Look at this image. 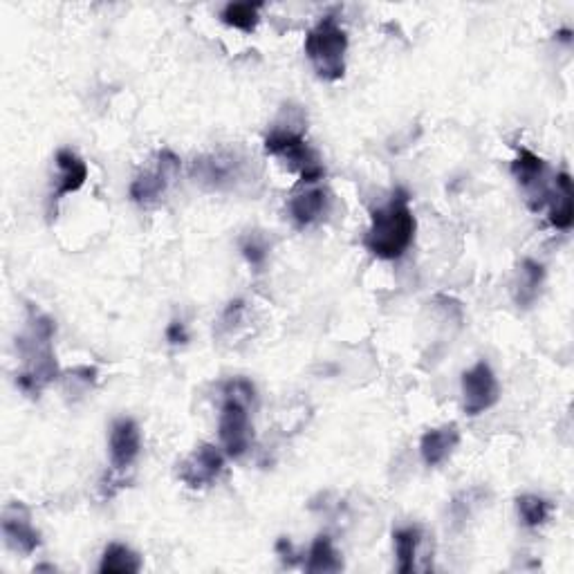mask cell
Wrapping results in <instances>:
<instances>
[{"label": "cell", "mask_w": 574, "mask_h": 574, "mask_svg": "<svg viewBox=\"0 0 574 574\" xmlns=\"http://www.w3.org/2000/svg\"><path fill=\"white\" fill-rule=\"evenodd\" d=\"M516 509H518V518L525 527H541L545 521L550 518L552 505L550 501H545L541 496L534 494H525L516 498Z\"/></svg>", "instance_id": "cell-22"}, {"label": "cell", "mask_w": 574, "mask_h": 574, "mask_svg": "<svg viewBox=\"0 0 574 574\" xmlns=\"http://www.w3.org/2000/svg\"><path fill=\"white\" fill-rule=\"evenodd\" d=\"M415 229H418V220L409 205V193L397 189L393 198L370 216L364 247L379 261H397L413 245Z\"/></svg>", "instance_id": "cell-1"}, {"label": "cell", "mask_w": 574, "mask_h": 574, "mask_svg": "<svg viewBox=\"0 0 574 574\" xmlns=\"http://www.w3.org/2000/svg\"><path fill=\"white\" fill-rule=\"evenodd\" d=\"M254 400V386L245 379H236L225 386V402L220 409L218 433L222 449L229 458L245 456L252 440V427H249L247 406Z\"/></svg>", "instance_id": "cell-4"}, {"label": "cell", "mask_w": 574, "mask_h": 574, "mask_svg": "<svg viewBox=\"0 0 574 574\" xmlns=\"http://www.w3.org/2000/svg\"><path fill=\"white\" fill-rule=\"evenodd\" d=\"M548 207H550L552 227L568 231L574 222V193H572V180L566 171L554 178V187H552Z\"/></svg>", "instance_id": "cell-16"}, {"label": "cell", "mask_w": 574, "mask_h": 574, "mask_svg": "<svg viewBox=\"0 0 574 574\" xmlns=\"http://www.w3.org/2000/svg\"><path fill=\"white\" fill-rule=\"evenodd\" d=\"M225 467V456L214 444H200L189 458L180 462L178 476L187 487L200 489L214 483Z\"/></svg>", "instance_id": "cell-10"}, {"label": "cell", "mask_w": 574, "mask_h": 574, "mask_svg": "<svg viewBox=\"0 0 574 574\" xmlns=\"http://www.w3.org/2000/svg\"><path fill=\"white\" fill-rule=\"evenodd\" d=\"M142 449V435L140 427L133 420L122 418L113 424L110 429V460H113L115 469H128L140 456Z\"/></svg>", "instance_id": "cell-12"}, {"label": "cell", "mask_w": 574, "mask_h": 574, "mask_svg": "<svg viewBox=\"0 0 574 574\" xmlns=\"http://www.w3.org/2000/svg\"><path fill=\"white\" fill-rule=\"evenodd\" d=\"M240 249H243V256L254 267H261L267 261V243L261 236L256 234L245 236L243 243H240Z\"/></svg>", "instance_id": "cell-23"}, {"label": "cell", "mask_w": 574, "mask_h": 574, "mask_svg": "<svg viewBox=\"0 0 574 574\" xmlns=\"http://www.w3.org/2000/svg\"><path fill=\"white\" fill-rule=\"evenodd\" d=\"M512 175L521 184L527 205H530L532 211L548 207L554 184L548 180V164H545L543 157L532 153L530 148H518L516 160L512 162Z\"/></svg>", "instance_id": "cell-7"}, {"label": "cell", "mask_w": 574, "mask_h": 574, "mask_svg": "<svg viewBox=\"0 0 574 574\" xmlns=\"http://www.w3.org/2000/svg\"><path fill=\"white\" fill-rule=\"evenodd\" d=\"M57 326L50 317L30 310L27 330L18 337V350L23 357V370L16 377V384L27 395H39L45 386L59 377V364L52 350V337Z\"/></svg>", "instance_id": "cell-2"}, {"label": "cell", "mask_w": 574, "mask_h": 574, "mask_svg": "<svg viewBox=\"0 0 574 574\" xmlns=\"http://www.w3.org/2000/svg\"><path fill=\"white\" fill-rule=\"evenodd\" d=\"M261 9V3H229L220 12V21L234 30L252 34L261 23Z\"/></svg>", "instance_id": "cell-20"}, {"label": "cell", "mask_w": 574, "mask_h": 574, "mask_svg": "<svg viewBox=\"0 0 574 574\" xmlns=\"http://www.w3.org/2000/svg\"><path fill=\"white\" fill-rule=\"evenodd\" d=\"M140 570H142L140 554L122 543H110L99 563L101 574H135Z\"/></svg>", "instance_id": "cell-18"}, {"label": "cell", "mask_w": 574, "mask_h": 574, "mask_svg": "<svg viewBox=\"0 0 574 574\" xmlns=\"http://www.w3.org/2000/svg\"><path fill=\"white\" fill-rule=\"evenodd\" d=\"M59 169V178H57V189L52 193V200L59 202L61 198L70 196V193H77L83 184L88 180V166L81 157L70 151V148H61L54 157Z\"/></svg>", "instance_id": "cell-13"}, {"label": "cell", "mask_w": 574, "mask_h": 574, "mask_svg": "<svg viewBox=\"0 0 574 574\" xmlns=\"http://www.w3.org/2000/svg\"><path fill=\"white\" fill-rule=\"evenodd\" d=\"M543 281H545V267L541 263L532 261V258H527V261L521 263L518 279L514 283V301L518 308H530L541 292Z\"/></svg>", "instance_id": "cell-17"}, {"label": "cell", "mask_w": 574, "mask_h": 574, "mask_svg": "<svg viewBox=\"0 0 574 574\" xmlns=\"http://www.w3.org/2000/svg\"><path fill=\"white\" fill-rule=\"evenodd\" d=\"M3 536L9 548L21 554H32L39 550V545H41V534L32 527L30 512H27L21 503L5 507Z\"/></svg>", "instance_id": "cell-11"}, {"label": "cell", "mask_w": 574, "mask_h": 574, "mask_svg": "<svg viewBox=\"0 0 574 574\" xmlns=\"http://www.w3.org/2000/svg\"><path fill=\"white\" fill-rule=\"evenodd\" d=\"M180 173V157L175 155L169 148H162L155 155L153 164L144 169L140 175H135L131 184V198L140 207H151L160 200L166 189L171 187V182L178 178Z\"/></svg>", "instance_id": "cell-6"}, {"label": "cell", "mask_w": 574, "mask_h": 574, "mask_svg": "<svg viewBox=\"0 0 574 574\" xmlns=\"http://www.w3.org/2000/svg\"><path fill=\"white\" fill-rule=\"evenodd\" d=\"M276 552H279V557L287 563V566H294L296 557H299V554L294 552V545L287 539H279V543H276Z\"/></svg>", "instance_id": "cell-25"}, {"label": "cell", "mask_w": 574, "mask_h": 574, "mask_svg": "<svg viewBox=\"0 0 574 574\" xmlns=\"http://www.w3.org/2000/svg\"><path fill=\"white\" fill-rule=\"evenodd\" d=\"M393 543H395V557H397V570L402 574H409L415 568V557H418V548L422 543V532L420 527L409 525V527H400L393 534Z\"/></svg>", "instance_id": "cell-19"}, {"label": "cell", "mask_w": 574, "mask_h": 574, "mask_svg": "<svg viewBox=\"0 0 574 574\" xmlns=\"http://www.w3.org/2000/svg\"><path fill=\"white\" fill-rule=\"evenodd\" d=\"M348 34L335 16H323L305 36V54L323 81H339L346 72Z\"/></svg>", "instance_id": "cell-3"}, {"label": "cell", "mask_w": 574, "mask_h": 574, "mask_svg": "<svg viewBox=\"0 0 574 574\" xmlns=\"http://www.w3.org/2000/svg\"><path fill=\"white\" fill-rule=\"evenodd\" d=\"M344 568L341 563L339 552L332 545L330 536H317L312 543V548L308 552V563H305V570L308 572H339Z\"/></svg>", "instance_id": "cell-21"}, {"label": "cell", "mask_w": 574, "mask_h": 574, "mask_svg": "<svg viewBox=\"0 0 574 574\" xmlns=\"http://www.w3.org/2000/svg\"><path fill=\"white\" fill-rule=\"evenodd\" d=\"M166 339H169L171 346H184L189 341L187 326L182 321H171L169 328H166Z\"/></svg>", "instance_id": "cell-24"}, {"label": "cell", "mask_w": 574, "mask_h": 574, "mask_svg": "<svg viewBox=\"0 0 574 574\" xmlns=\"http://www.w3.org/2000/svg\"><path fill=\"white\" fill-rule=\"evenodd\" d=\"M240 171H243V162L238 160L236 153L227 151L202 155L191 166V175L196 178V182L214 191L234 187L240 178Z\"/></svg>", "instance_id": "cell-9"}, {"label": "cell", "mask_w": 574, "mask_h": 574, "mask_svg": "<svg viewBox=\"0 0 574 574\" xmlns=\"http://www.w3.org/2000/svg\"><path fill=\"white\" fill-rule=\"evenodd\" d=\"M328 209H330V196L328 191L323 189L303 191L299 196H294L290 200V205H287V211H290L294 225L301 229L317 225V222L328 214Z\"/></svg>", "instance_id": "cell-15"}, {"label": "cell", "mask_w": 574, "mask_h": 574, "mask_svg": "<svg viewBox=\"0 0 574 574\" xmlns=\"http://www.w3.org/2000/svg\"><path fill=\"white\" fill-rule=\"evenodd\" d=\"M570 34H572L570 30H563V32H559V39L568 43V41H570Z\"/></svg>", "instance_id": "cell-26"}, {"label": "cell", "mask_w": 574, "mask_h": 574, "mask_svg": "<svg viewBox=\"0 0 574 574\" xmlns=\"http://www.w3.org/2000/svg\"><path fill=\"white\" fill-rule=\"evenodd\" d=\"M265 153L279 157L292 171L299 173L303 184H314L326 175L317 151H312L303 140V133L292 126H274L265 137Z\"/></svg>", "instance_id": "cell-5"}, {"label": "cell", "mask_w": 574, "mask_h": 574, "mask_svg": "<svg viewBox=\"0 0 574 574\" xmlns=\"http://www.w3.org/2000/svg\"><path fill=\"white\" fill-rule=\"evenodd\" d=\"M460 442V431L456 424H444L438 429H429L420 440V453L427 467H438L456 451Z\"/></svg>", "instance_id": "cell-14"}, {"label": "cell", "mask_w": 574, "mask_h": 574, "mask_svg": "<svg viewBox=\"0 0 574 574\" xmlns=\"http://www.w3.org/2000/svg\"><path fill=\"white\" fill-rule=\"evenodd\" d=\"M498 397H501V386L487 361H478L462 375V409L471 418L492 409Z\"/></svg>", "instance_id": "cell-8"}]
</instances>
